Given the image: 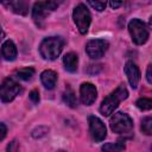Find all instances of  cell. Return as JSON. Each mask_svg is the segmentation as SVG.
<instances>
[{
  "label": "cell",
  "instance_id": "10",
  "mask_svg": "<svg viewBox=\"0 0 152 152\" xmlns=\"http://www.w3.org/2000/svg\"><path fill=\"white\" fill-rule=\"evenodd\" d=\"M124 70H125V74L127 76V80H128L131 87L133 89H135L139 84V81H140V70H139L138 65L129 61L125 64Z\"/></svg>",
  "mask_w": 152,
  "mask_h": 152
},
{
  "label": "cell",
  "instance_id": "5",
  "mask_svg": "<svg viewBox=\"0 0 152 152\" xmlns=\"http://www.w3.org/2000/svg\"><path fill=\"white\" fill-rule=\"evenodd\" d=\"M72 18H74V21H75L80 33L86 34L88 32V28H89L90 23H91V15H90L88 8L83 4L77 5L74 8Z\"/></svg>",
  "mask_w": 152,
  "mask_h": 152
},
{
  "label": "cell",
  "instance_id": "11",
  "mask_svg": "<svg viewBox=\"0 0 152 152\" xmlns=\"http://www.w3.org/2000/svg\"><path fill=\"white\" fill-rule=\"evenodd\" d=\"M52 12L50 10V7L48 6L46 1L43 0V1H38L33 5V8H32V18L33 20L37 23V24H40L46 17L48 14Z\"/></svg>",
  "mask_w": 152,
  "mask_h": 152
},
{
  "label": "cell",
  "instance_id": "25",
  "mask_svg": "<svg viewBox=\"0 0 152 152\" xmlns=\"http://www.w3.org/2000/svg\"><path fill=\"white\" fill-rule=\"evenodd\" d=\"M109 2H110V7L115 10V8H119L120 6H122L124 0H109Z\"/></svg>",
  "mask_w": 152,
  "mask_h": 152
},
{
  "label": "cell",
  "instance_id": "13",
  "mask_svg": "<svg viewBox=\"0 0 152 152\" xmlns=\"http://www.w3.org/2000/svg\"><path fill=\"white\" fill-rule=\"evenodd\" d=\"M40 81L46 89H53L57 82V74L53 70H44L40 74Z\"/></svg>",
  "mask_w": 152,
  "mask_h": 152
},
{
  "label": "cell",
  "instance_id": "16",
  "mask_svg": "<svg viewBox=\"0 0 152 152\" xmlns=\"http://www.w3.org/2000/svg\"><path fill=\"white\" fill-rule=\"evenodd\" d=\"M17 77L23 80V81H28L33 77L34 75V69L33 68H23V69H19L17 72H15Z\"/></svg>",
  "mask_w": 152,
  "mask_h": 152
},
{
  "label": "cell",
  "instance_id": "12",
  "mask_svg": "<svg viewBox=\"0 0 152 152\" xmlns=\"http://www.w3.org/2000/svg\"><path fill=\"white\" fill-rule=\"evenodd\" d=\"M17 46L12 40H6L1 46V56L6 61H14L17 58Z\"/></svg>",
  "mask_w": 152,
  "mask_h": 152
},
{
  "label": "cell",
  "instance_id": "26",
  "mask_svg": "<svg viewBox=\"0 0 152 152\" xmlns=\"http://www.w3.org/2000/svg\"><path fill=\"white\" fill-rule=\"evenodd\" d=\"M6 133H7V127L5 126V124L0 122V141L6 137Z\"/></svg>",
  "mask_w": 152,
  "mask_h": 152
},
{
  "label": "cell",
  "instance_id": "20",
  "mask_svg": "<svg viewBox=\"0 0 152 152\" xmlns=\"http://www.w3.org/2000/svg\"><path fill=\"white\" fill-rule=\"evenodd\" d=\"M135 104H137V107H138L139 109H141V110H150V109L152 108V101H151L150 99H147V97H141V99H139Z\"/></svg>",
  "mask_w": 152,
  "mask_h": 152
},
{
  "label": "cell",
  "instance_id": "22",
  "mask_svg": "<svg viewBox=\"0 0 152 152\" xmlns=\"http://www.w3.org/2000/svg\"><path fill=\"white\" fill-rule=\"evenodd\" d=\"M48 131H49V128L48 127H38V128H36L33 132H32V137L33 138H40V137H43V135H45L46 133H48Z\"/></svg>",
  "mask_w": 152,
  "mask_h": 152
},
{
  "label": "cell",
  "instance_id": "15",
  "mask_svg": "<svg viewBox=\"0 0 152 152\" xmlns=\"http://www.w3.org/2000/svg\"><path fill=\"white\" fill-rule=\"evenodd\" d=\"M63 101L64 103H66L70 108H75L77 106V99L76 95L74 93V90L70 87H66V89L63 93Z\"/></svg>",
  "mask_w": 152,
  "mask_h": 152
},
{
  "label": "cell",
  "instance_id": "27",
  "mask_svg": "<svg viewBox=\"0 0 152 152\" xmlns=\"http://www.w3.org/2000/svg\"><path fill=\"white\" fill-rule=\"evenodd\" d=\"M0 2H1L6 8H12V7H13V4H14V0H0Z\"/></svg>",
  "mask_w": 152,
  "mask_h": 152
},
{
  "label": "cell",
  "instance_id": "21",
  "mask_svg": "<svg viewBox=\"0 0 152 152\" xmlns=\"http://www.w3.org/2000/svg\"><path fill=\"white\" fill-rule=\"evenodd\" d=\"M88 2H89V5H90L94 10L101 12V11L104 10L106 4H107V0H88Z\"/></svg>",
  "mask_w": 152,
  "mask_h": 152
},
{
  "label": "cell",
  "instance_id": "9",
  "mask_svg": "<svg viewBox=\"0 0 152 152\" xmlns=\"http://www.w3.org/2000/svg\"><path fill=\"white\" fill-rule=\"evenodd\" d=\"M80 97H81V102L83 104H86V106L93 104L97 97L96 87L89 82L82 83L80 87Z\"/></svg>",
  "mask_w": 152,
  "mask_h": 152
},
{
  "label": "cell",
  "instance_id": "3",
  "mask_svg": "<svg viewBox=\"0 0 152 152\" xmlns=\"http://www.w3.org/2000/svg\"><path fill=\"white\" fill-rule=\"evenodd\" d=\"M110 129L118 134H128L133 129V121L128 114L118 112L110 119Z\"/></svg>",
  "mask_w": 152,
  "mask_h": 152
},
{
  "label": "cell",
  "instance_id": "14",
  "mask_svg": "<svg viewBox=\"0 0 152 152\" xmlns=\"http://www.w3.org/2000/svg\"><path fill=\"white\" fill-rule=\"evenodd\" d=\"M63 64L66 71L69 72H75L77 70V65H78V57L75 52H68L64 57H63Z\"/></svg>",
  "mask_w": 152,
  "mask_h": 152
},
{
  "label": "cell",
  "instance_id": "28",
  "mask_svg": "<svg viewBox=\"0 0 152 152\" xmlns=\"http://www.w3.org/2000/svg\"><path fill=\"white\" fill-rule=\"evenodd\" d=\"M151 69H152V65L150 64L148 66H147V71H146V80H147V82L151 84L152 83V76H151Z\"/></svg>",
  "mask_w": 152,
  "mask_h": 152
},
{
  "label": "cell",
  "instance_id": "19",
  "mask_svg": "<svg viewBox=\"0 0 152 152\" xmlns=\"http://www.w3.org/2000/svg\"><path fill=\"white\" fill-rule=\"evenodd\" d=\"M125 148V144L122 141H118V142H108L106 145L102 146L103 151H122Z\"/></svg>",
  "mask_w": 152,
  "mask_h": 152
},
{
  "label": "cell",
  "instance_id": "18",
  "mask_svg": "<svg viewBox=\"0 0 152 152\" xmlns=\"http://www.w3.org/2000/svg\"><path fill=\"white\" fill-rule=\"evenodd\" d=\"M141 131L146 135H151L152 134V118L151 116H146V118L142 119V121H141Z\"/></svg>",
  "mask_w": 152,
  "mask_h": 152
},
{
  "label": "cell",
  "instance_id": "2",
  "mask_svg": "<svg viewBox=\"0 0 152 152\" xmlns=\"http://www.w3.org/2000/svg\"><path fill=\"white\" fill-rule=\"evenodd\" d=\"M64 40L61 37H49L40 43L39 52L44 59L53 61L61 55Z\"/></svg>",
  "mask_w": 152,
  "mask_h": 152
},
{
  "label": "cell",
  "instance_id": "7",
  "mask_svg": "<svg viewBox=\"0 0 152 152\" xmlns=\"http://www.w3.org/2000/svg\"><path fill=\"white\" fill-rule=\"evenodd\" d=\"M108 45H109L108 42L104 39H91L87 43L86 51L90 58L97 59V58H101L106 53Z\"/></svg>",
  "mask_w": 152,
  "mask_h": 152
},
{
  "label": "cell",
  "instance_id": "8",
  "mask_svg": "<svg viewBox=\"0 0 152 152\" xmlns=\"http://www.w3.org/2000/svg\"><path fill=\"white\" fill-rule=\"evenodd\" d=\"M88 124H89V131L91 138L95 141H102L107 135V129L104 124L95 115H90L88 118Z\"/></svg>",
  "mask_w": 152,
  "mask_h": 152
},
{
  "label": "cell",
  "instance_id": "6",
  "mask_svg": "<svg viewBox=\"0 0 152 152\" xmlns=\"http://www.w3.org/2000/svg\"><path fill=\"white\" fill-rule=\"evenodd\" d=\"M21 91V87L13 78H5L0 84V99L2 102H11Z\"/></svg>",
  "mask_w": 152,
  "mask_h": 152
},
{
  "label": "cell",
  "instance_id": "17",
  "mask_svg": "<svg viewBox=\"0 0 152 152\" xmlns=\"http://www.w3.org/2000/svg\"><path fill=\"white\" fill-rule=\"evenodd\" d=\"M13 12L17 13V14H21V15H25L27 13V10H28V4H27V0H19L17 4L13 5L12 7Z\"/></svg>",
  "mask_w": 152,
  "mask_h": 152
},
{
  "label": "cell",
  "instance_id": "4",
  "mask_svg": "<svg viewBox=\"0 0 152 152\" xmlns=\"http://www.w3.org/2000/svg\"><path fill=\"white\" fill-rule=\"evenodd\" d=\"M128 31L132 37V40L138 45L145 44L148 39V28L145 23L140 19H132L128 23Z\"/></svg>",
  "mask_w": 152,
  "mask_h": 152
},
{
  "label": "cell",
  "instance_id": "24",
  "mask_svg": "<svg viewBox=\"0 0 152 152\" xmlns=\"http://www.w3.org/2000/svg\"><path fill=\"white\" fill-rule=\"evenodd\" d=\"M30 100H31L33 103H38V102H39V93H38V90L33 89V90L30 93Z\"/></svg>",
  "mask_w": 152,
  "mask_h": 152
},
{
  "label": "cell",
  "instance_id": "1",
  "mask_svg": "<svg viewBox=\"0 0 152 152\" xmlns=\"http://www.w3.org/2000/svg\"><path fill=\"white\" fill-rule=\"evenodd\" d=\"M128 97V90L125 87V84H120L112 94H109L101 103L100 112L104 116H109L113 114V112L118 108L119 103Z\"/></svg>",
  "mask_w": 152,
  "mask_h": 152
},
{
  "label": "cell",
  "instance_id": "29",
  "mask_svg": "<svg viewBox=\"0 0 152 152\" xmlns=\"http://www.w3.org/2000/svg\"><path fill=\"white\" fill-rule=\"evenodd\" d=\"M2 37H4V31H2V28H1V26H0V40L2 39Z\"/></svg>",
  "mask_w": 152,
  "mask_h": 152
},
{
  "label": "cell",
  "instance_id": "23",
  "mask_svg": "<svg viewBox=\"0 0 152 152\" xmlns=\"http://www.w3.org/2000/svg\"><path fill=\"white\" fill-rule=\"evenodd\" d=\"M45 1H46L48 6L50 7V10H51V11H55V10H57V8L61 6V4H62L64 0H45Z\"/></svg>",
  "mask_w": 152,
  "mask_h": 152
}]
</instances>
